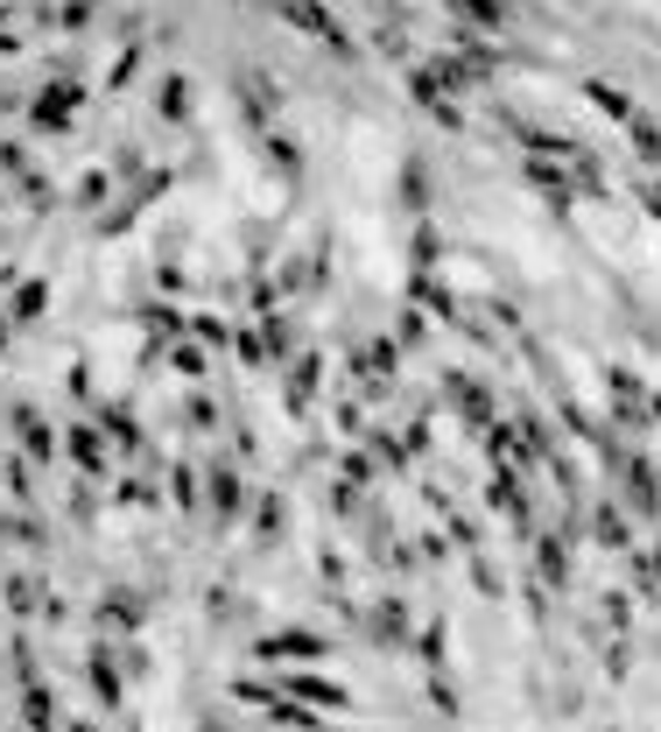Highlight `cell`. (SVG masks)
Listing matches in <instances>:
<instances>
[{
  "mask_svg": "<svg viewBox=\"0 0 661 732\" xmlns=\"http://www.w3.org/2000/svg\"><path fill=\"white\" fill-rule=\"evenodd\" d=\"M71 107H78V85H50V92L36 99V127L64 134V127H71Z\"/></svg>",
  "mask_w": 661,
  "mask_h": 732,
  "instance_id": "cell-3",
  "label": "cell"
},
{
  "mask_svg": "<svg viewBox=\"0 0 661 732\" xmlns=\"http://www.w3.org/2000/svg\"><path fill=\"white\" fill-rule=\"evenodd\" d=\"M0 50H22V28H14V14H0Z\"/></svg>",
  "mask_w": 661,
  "mask_h": 732,
  "instance_id": "cell-12",
  "label": "cell"
},
{
  "mask_svg": "<svg viewBox=\"0 0 661 732\" xmlns=\"http://www.w3.org/2000/svg\"><path fill=\"white\" fill-rule=\"evenodd\" d=\"M253 655H261V662H282V669H303V662H317V655H330V648L317 634H303V626H282V634H267Z\"/></svg>",
  "mask_w": 661,
  "mask_h": 732,
  "instance_id": "cell-1",
  "label": "cell"
},
{
  "mask_svg": "<svg viewBox=\"0 0 661 732\" xmlns=\"http://www.w3.org/2000/svg\"><path fill=\"white\" fill-rule=\"evenodd\" d=\"M92 691H99V705H120V669H113V648H99V655H92Z\"/></svg>",
  "mask_w": 661,
  "mask_h": 732,
  "instance_id": "cell-8",
  "label": "cell"
},
{
  "mask_svg": "<svg viewBox=\"0 0 661 732\" xmlns=\"http://www.w3.org/2000/svg\"><path fill=\"white\" fill-rule=\"evenodd\" d=\"M14 318H42V282H28V289L14 296Z\"/></svg>",
  "mask_w": 661,
  "mask_h": 732,
  "instance_id": "cell-11",
  "label": "cell"
},
{
  "mask_svg": "<svg viewBox=\"0 0 661 732\" xmlns=\"http://www.w3.org/2000/svg\"><path fill=\"white\" fill-rule=\"evenodd\" d=\"M14 423H22V444H28V458H36V466H50V458H57V437H50V423H42L36 409H14Z\"/></svg>",
  "mask_w": 661,
  "mask_h": 732,
  "instance_id": "cell-6",
  "label": "cell"
},
{
  "mask_svg": "<svg viewBox=\"0 0 661 732\" xmlns=\"http://www.w3.org/2000/svg\"><path fill=\"white\" fill-rule=\"evenodd\" d=\"M71 451H78V466L92 472V480L107 472V451H99V430H92V423H78V430H71Z\"/></svg>",
  "mask_w": 661,
  "mask_h": 732,
  "instance_id": "cell-7",
  "label": "cell"
},
{
  "mask_svg": "<svg viewBox=\"0 0 661 732\" xmlns=\"http://www.w3.org/2000/svg\"><path fill=\"white\" fill-rule=\"evenodd\" d=\"M155 107L170 113V121H184L190 113V92H184V78H162V92H155Z\"/></svg>",
  "mask_w": 661,
  "mask_h": 732,
  "instance_id": "cell-10",
  "label": "cell"
},
{
  "mask_svg": "<svg viewBox=\"0 0 661 732\" xmlns=\"http://www.w3.org/2000/svg\"><path fill=\"white\" fill-rule=\"evenodd\" d=\"M141 612H148V599H134V592H107V599H99V626H120V634H127V626H141Z\"/></svg>",
  "mask_w": 661,
  "mask_h": 732,
  "instance_id": "cell-5",
  "label": "cell"
},
{
  "mask_svg": "<svg viewBox=\"0 0 661 732\" xmlns=\"http://www.w3.org/2000/svg\"><path fill=\"white\" fill-rule=\"evenodd\" d=\"M22 711H28V725H36V732H50V725H57V697H50V691H42V683H28V697H22Z\"/></svg>",
  "mask_w": 661,
  "mask_h": 732,
  "instance_id": "cell-9",
  "label": "cell"
},
{
  "mask_svg": "<svg viewBox=\"0 0 661 732\" xmlns=\"http://www.w3.org/2000/svg\"><path fill=\"white\" fill-rule=\"evenodd\" d=\"M204 500H212V521H219V529H233V521H239V500H247L239 472H233V466H219V472H212V486H204Z\"/></svg>",
  "mask_w": 661,
  "mask_h": 732,
  "instance_id": "cell-2",
  "label": "cell"
},
{
  "mask_svg": "<svg viewBox=\"0 0 661 732\" xmlns=\"http://www.w3.org/2000/svg\"><path fill=\"white\" fill-rule=\"evenodd\" d=\"M282 683H289L296 697H310V705H324V711H345V705H352V697H345V683H324V677H303V669H289V677H282Z\"/></svg>",
  "mask_w": 661,
  "mask_h": 732,
  "instance_id": "cell-4",
  "label": "cell"
}]
</instances>
